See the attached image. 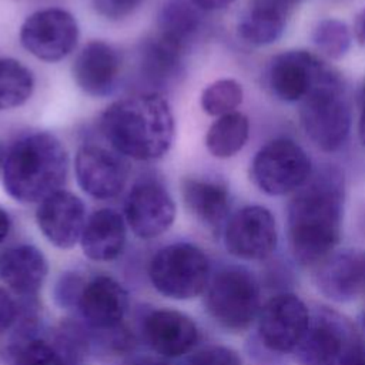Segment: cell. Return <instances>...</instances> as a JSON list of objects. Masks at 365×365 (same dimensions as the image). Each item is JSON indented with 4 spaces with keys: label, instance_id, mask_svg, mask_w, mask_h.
<instances>
[{
    "label": "cell",
    "instance_id": "obj_1",
    "mask_svg": "<svg viewBox=\"0 0 365 365\" xmlns=\"http://www.w3.org/2000/svg\"><path fill=\"white\" fill-rule=\"evenodd\" d=\"M345 180L334 165L312 171L287 208V234L294 259L317 267L335 252L342 234Z\"/></svg>",
    "mask_w": 365,
    "mask_h": 365
},
{
    "label": "cell",
    "instance_id": "obj_2",
    "mask_svg": "<svg viewBox=\"0 0 365 365\" xmlns=\"http://www.w3.org/2000/svg\"><path fill=\"white\" fill-rule=\"evenodd\" d=\"M98 130L114 151L127 160L147 163L160 160L170 151L175 120L164 94L134 91L103 110Z\"/></svg>",
    "mask_w": 365,
    "mask_h": 365
},
{
    "label": "cell",
    "instance_id": "obj_3",
    "mask_svg": "<svg viewBox=\"0 0 365 365\" xmlns=\"http://www.w3.org/2000/svg\"><path fill=\"white\" fill-rule=\"evenodd\" d=\"M70 170V155L63 141L50 131H30L6 150L1 184L20 204H38L63 188Z\"/></svg>",
    "mask_w": 365,
    "mask_h": 365
},
{
    "label": "cell",
    "instance_id": "obj_4",
    "mask_svg": "<svg viewBox=\"0 0 365 365\" xmlns=\"http://www.w3.org/2000/svg\"><path fill=\"white\" fill-rule=\"evenodd\" d=\"M299 121L307 137L322 151H336L346 143L351 108L344 81L335 68L331 67L301 100Z\"/></svg>",
    "mask_w": 365,
    "mask_h": 365
},
{
    "label": "cell",
    "instance_id": "obj_5",
    "mask_svg": "<svg viewBox=\"0 0 365 365\" xmlns=\"http://www.w3.org/2000/svg\"><path fill=\"white\" fill-rule=\"evenodd\" d=\"M257 277L245 267H225L205 288V308L215 324L230 332L248 329L261 311Z\"/></svg>",
    "mask_w": 365,
    "mask_h": 365
},
{
    "label": "cell",
    "instance_id": "obj_6",
    "mask_svg": "<svg viewBox=\"0 0 365 365\" xmlns=\"http://www.w3.org/2000/svg\"><path fill=\"white\" fill-rule=\"evenodd\" d=\"M153 287L171 299H191L205 291L210 281V261L194 244L175 242L155 252L148 265Z\"/></svg>",
    "mask_w": 365,
    "mask_h": 365
},
{
    "label": "cell",
    "instance_id": "obj_7",
    "mask_svg": "<svg viewBox=\"0 0 365 365\" xmlns=\"http://www.w3.org/2000/svg\"><path fill=\"white\" fill-rule=\"evenodd\" d=\"M252 182L268 195H285L299 190L312 174L311 158L291 138H274L264 144L251 163Z\"/></svg>",
    "mask_w": 365,
    "mask_h": 365
},
{
    "label": "cell",
    "instance_id": "obj_8",
    "mask_svg": "<svg viewBox=\"0 0 365 365\" xmlns=\"http://www.w3.org/2000/svg\"><path fill=\"white\" fill-rule=\"evenodd\" d=\"M19 38L21 47L34 58L57 63L77 48L80 27L76 16L68 10L44 7L24 19Z\"/></svg>",
    "mask_w": 365,
    "mask_h": 365
},
{
    "label": "cell",
    "instance_id": "obj_9",
    "mask_svg": "<svg viewBox=\"0 0 365 365\" xmlns=\"http://www.w3.org/2000/svg\"><path fill=\"white\" fill-rule=\"evenodd\" d=\"M174 198L154 174H144L134 180L124 200V220L127 227L143 240L164 234L175 220Z\"/></svg>",
    "mask_w": 365,
    "mask_h": 365
},
{
    "label": "cell",
    "instance_id": "obj_10",
    "mask_svg": "<svg viewBox=\"0 0 365 365\" xmlns=\"http://www.w3.org/2000/svg\"><path fill=\"white\" fill-rule=\"evenodd\" d=\"M358 341L346 318L334 309L318 308L294 352L301 365H339Z\"/></svg>",
    "mask_w": 365,
    "mask_h": 365
},
{
    "label": "cell",
    "instance_id": "obj_11",
    "mask_svg": "<svg viewBox=\"0 0 365 365\" xmlns=\"http://www.w3.org/2000/svg\"><path fill=\"white\" fill-rule=\"evenodd\" d=\"M74 177L88 197L100 201L113 200L128 184V160L110 145L84 143L74 155Z\"/></svg>",
    "mask_w": 365,
    "mask_h": 365
},
{
    "label": "cell",
    "instance_id": "obj_12",
    "mask_svg": "<svg viewBox=\"0 0 365 365\" xmlns=\"http://www.w3.org/2000/svg\"><path fill=\"white\" fill-rule=\"evenodd\" d=\"M311 312L295 294L281 292L271 297L258 314L259 342L271 352H294L301 342Z\"/></svg>",
    "mask_w": 365,
    "mask_h": 365
},
{
    "label": "cell",
    "instance_id": "obj_13",
    "mask_svg": "<svg viewBox=\"0 0 365 365\" xmlns=\"http://www.w3.org/2000/svg\"><path fill=\"white\" fill-rule=\"evenodd\" d=\"M222 237L231 255L244 261H262L277 248V222L268 208L245 205L228 217Z\"/></svg>",
    "mask_w": 365,
    "mask_h": 365
},
{
    "label": "cell",
    "instance_id": "obj_14",
    "mask_svg": "<svg viewBox=\"0 0 365 365\" xmlns=\"http://www.w3.org/2000/svg\"><path fill=\"white\" fill-rule=\"evenodd\" d=\"M331 68L305 50H288L271 58L264 73L269 93L281 101H301Z\"/></svg>",
    "mask_w": 365,
    "mask_h": 365
},
{
    "label": "cell",
    "instance_id": "obj_15",
    "mask_svg": "<svg viewBox=\"0 0 365 365\" xmlns=\"http://www.w3.org/2000/svg\"><path fill=\"white\" fill-rule=\"evenodd\" d=\"M123 73V56L115 46L104 40L87 41L74 56L71 76L76 86L90 97H108L118 87Z\"/></svg>",
    "mask_w": 365,
    "mask_h": 365
},
{
    "label": "cell",
    "instance_id": "obj_16",
    "mask_svg": "<svg viewBox=\"0 0 365 365\" xmlns=\"http://www.w3.org/2000/svg\"><path fill=\"white\" fill-rule=\"evenodd\" d=\"M86 221L83 200L63 188L40 201L36 208V222L40 232L60 250H70L80 242Z\"/></svg>",
    "mask_w": 365,
    "mask_h": 365
},
{
    "label": "cell",
    "instance_id": "obj_17",
    "mask_svg": "<svg viewBox=\"0 0 365 365\" xmlns=\"http://www.w3.org/2000/svg\"><path fill=\"white\" fill-rule=\"evenodd\" d=\"M185 54L155 34L141 40L135 54V91L164 94L174 88L184 76Z\"/></svg>",
    "mask_w": 365,
    "mask_h": 365
},
{
    "label": "cell",
    "instance_id": "obj_18",
    "mask_svg": "<svg viewBox=\"0 0 365 365\" xmlns=\"http://www.w3.org/2000/svg\"><path fill=\"white\" fill-rule=\"evenodd\" d=\"M314 279L318 291L334 302L365 299V251L332 252L315 267Z\"/></svg>",
    "mask_w": 365,
    "mask_h": 365
},
{
    "label": "cell",
    "instance_id": "obj_19",
    "mask_svg": "<svg viewBox=\"0 0 365 365\" xmlns=\"http://www.w3.org/2000/svg\"><path fill=\"white\" fill-rule=\"evenodd\" d=\"M77 305L91 328L108 332L120 328L128 308V295L118 281L98 275L80 289Z\"/></svg>",
    "mask_w": 365,
    "mask_h": 365
},
{
    "label": "cell",
    "instance_id": "obj_20",
    "mask_svg": "<svg viewBox=\"0 0 365 365\" xmlns=\"http://www.w3.org/2000/svg\"><path fill=\"white\" fill-rule=\"evenodd\" d=\"M143 335L158 355L175 358L187 354L198 339L194 321L174 309H155L143 322Z\"/></svg>",
    "mask_w": 365,
    "mask_h": 365
},
{
    "label": "cell",
    "instance_id": "obj_21",
    "mask_svg": "<svg viewBox=\"0 0 365 365\" xmlns=\"http://www.w3.org/2000/svg\"><path fill=\"white\" fill-rule=\"evenodd\" d=\"M181 197L187 211L204 227L220 231L230 214V190L221 180L187 175L181 180Z\"/></svg>",
    "mask_w": 365,
    "mask_h": 365
},
{
    "label": "cell",
    "instance_id": "obj_22",
    "mask_svg": "<svg viewBox=\"0 0 365 365\" xmlns=\"http://www.w3.org/2000/svg\"><path fill=\"white\" fill-rule=\"evenodd\" d=\"M297 4V0H247L237 24L238 38L252 47L275 43Z\"/></svg>",
    "mask_w": 365,
    "mask_h": 365
},
{
    "label": "cell",
    "instance_id": "obj_23",
    "mask_svg": "<svg viewBox=\"0 0 365 365\" xmlns=\"http://www.w3.org/2000/svg\"><path fill=\"white\" fill-rule=\"evenodd\" d=\"M127 241V222L118 211L104 207L87 217L80 245L84 255L97 262L115 259Z\"/></svg>",
    "mask_w": 365,
    "mask_h": 365
},
{
    "label": "cell",
    "instance_id": "obj_24",
    "mask_svg": "<svg viewBox=\"0 0 365 365\" xmlns=\"http://www.w3.org/2000/svg\"><path fill=\"white\" fill-rule=\"evenodd\" d=\"M48 272L44 254L31 244H20L0 255V279L16 294L33 297Z\"/></svg>",
    "mask_w": 365,
    "mask_h": 365
},
{
    "label": "cell",
    "instance_id": "obj_25",
    "mask_svg": "<svg viewBox=\"0 0 365 365\" xmlns=\"http://www.w3.org/2000/svg\"><path fill=\"white\" fill-rule=\"evenodd\" d=\"M202 13L188 0H165L158 10L154 34L187 54L204 29Z\"/></svg>",
    "mask_w": 365,
    "mask_h": 365
},
{
    "label": "cell",
    "instance_id": "obj_26",
    "mask_svg": "<svg viewBox=\"0 0 365 365\" xmlns=\"http://www.w3.org/2000/svg\"><path fill=\"white\" fill-rule=\"evenodd\" d=\"M250 135L248 117L240 111H232L217 117L205 134V147L215 158H231L247 144Z\"/></svg>",
    "mask_w": 365,
    "mask_h": 365
},
{
    "label": "cell",
    "instance_id": "obj_27",
    "mask_svg": "<svg viewBox=\"0 0 365 365\" xmlns=\"http://www.w3.org/2000/svg\"><path fill=\"white\" fill-rule=\"evenodd\" d=\"M36 87L33 71L14 57H0V111L26 104Z\"/></svg>",
    "mask_w": 365,
    "mask_h": 365
},
{
    "label": "cell",
    "instance_id": "obj_28",
    "mask_svg": "<svg viewBox=\"0 0 365 365\" xmlns=\"http://www.w3.org/2000/svg\"><path fill=\"white\" fill-rule=\"evenodd\" d=\"M242 86L234 78H218L210 83L200 94V106L202 111L211 117L237 111L242 103Z\"/></svg>",
    "mask_w": 365,
    "mask_h": 365
},
{
    "label": "cell",
    "instance_id": "obj_29",
    "mask_svg": "<svg viewBox=\"0 0 365 365\" xmlns=\"http://www.w3.org/2000/svg\"><path fill=\"white\" fill-rule=\"evenodd\" d=\"M312 41L324 56L339 60L348 53L352 36L344 21L338 19H324L314 27Z\"/></svg>",
    "mask_w": 365,
    "mask_h": 365
},
{
    "label": "cell",
    "instance_id": "obj_30",
    "mask_svg": "<svg viewBox=\"0 0 365 365\" xmlns=\"http://www.w3.org/2000/svg\"><path fill=\"white\" fill-rule=\"evenodd\" d=\"M13 365H71L60 349L44 339L27 338L14 352Z\"/></svg>",
    "mask_w": 365,
    "mask_h": 365
},
{
    "label": "cell",
    "instance_id": "obj_31",
    "mask_svg": "<svg viewBox=\"0 0 365 365\" xmlns=\"http://www.w3.org/2000/svg\"><path fill=\"white\" fill-rule=\"evenodd\" d=\"M143 3L144 0H91L94 11L108 21H121L133 16Z\"/></svg>",
    "mask_w": 365,
    "mask_h": 365
},
{
    "label": "cell",
    "instance_id": "obj_32",
    "mask_svg": "<svg viewBox=\"0 0 365 365\" xmlns=\"http://www.w3.org/2000/svg\"><path fill=\"white\" fill-rule=\"evenodd\" d=\"M187 365H242V362L234 349L214 345L194 354L187 361Z\"/></svg>",
    "mask_w": 365,
    "mask_h": 365
},
{
    "label": "cell",
    "instance_id": "obj_33",
    "mask_svg": "<svg viewBox=\"0 0 365 365\" xmlns=\"http://www.w3.org/2000/svg\"><path fill=\"white\" fill-rule=\"evenodd\" d=\"M17 307L13 298L0 288V335L4 334L16 321Z\"/></svg>",
    "mask_w": 365,
    "mask_h": 365
},
{
    "label": "cell",
    "instance_id": "obj_34",
    "mask_svg": "<svg viewBox=\"0 0 365 365\" xmlns=\"http://www.w3.org/2000/svg\"><path fill=\"white\" fill-rule=\"evenodd\" d=\"M339 365H365V344L358 341L342 358Z\"/></svg>",
    "mask_w": 365,
    "mask_h": 365
},
{
    "label": "cell",
    "instance_id": "obj_35",
    "mask_svg": "<svg viewBox=\"0 0 365 365\" xmlns=\"http://www.w3.org/2000/svg\"><path fill=\"white\" fill-rule=\"evenodd\" d=\"M194 6H197L202 11H218L230 4H232L235 0H188Z\"/></svg>",
    "mask_w": 365,
    "mask_h": 365
},
{
    "label": "cell",
    "instance_id": "obj_36",
    "mask_svg": "<svg viewBox=\"0 0 365 365\" xmlns=\"http://www.w3.org/2000/svg\"><path fill=\"white\" fill-rule=\"evenodd\" d=\"M359 140L365 148V81L359 91V121H358Z\"/></svg>",
    "mask_w": 365,
    "mask_h": 365
},
{
    "label": "cell",
    "instance_id": "obj_37",
    "mask_svg": "<svg viewBox=\"0 0 365 365\" xmlns=\"http://www.w3.org/2000/svg\"><path fill=\"white\" fill-rule=\"evenodd\" d=\"M354 33L356 40L365 46V9L358 13L355 23H354Z\"/></svg>",
    "mask_w": 365,
    "mask_h": 365
},
{
    "label": "cell",
    "instance_id": "obj_38",
    "mask_svg": "<svg viewBox=\"0 0 365 365\" xmlns=\"http://www.w3.org/2000/svg\"><path fill=\"white\" fill-rule=\"evenodd\" d=\"M124 365H170L167 364L164 359L161 358H155V356H135L131 358L130 361H127Z\"/></svg>",
    "mask_w": 365,
    "mask_h": 365
},
{
    "label": "cell",
    "instance_id": "obj_39",
    "mask_svg": "<svg viewBox=\"0 0 365 365\" xmlns=\"http://www.w3.org/2000/svg\"><path fill=\"white\" fill-rule=\"evenodd\" d=\"M11 228V220L9 212L0 207V244L7 238Z\"/></svg>",
    "mask_w": 365,
    "mask_h": 365
},
{
    "label": "cell",
    "instance_id": "obj_40",
    "mask_svg": "<svg viewBox=\"0 0 365 365\" xmlns=\"http://www.w3.org/2000/svg\"><path fill=\"white\" fill-rule=\"evenodd\" d=\"M4 157H6V150L3 144L0 143V178H1V171H3V164H4Z\"/></svg>",
    "mask_w": 365,
    "mask_h": 365
},
{
    "label": "cell",
    "instance_id": "obj_41",
    "mask_svg": "<svg viewBox=\"0 0 365 365\" xmlns=\"http://www.w3.org/2000/svg\"><path fill=\"white\" fill-rule=\"evenodd\" d=\"M359 322H361V328H362V331L365 332V308L362 309V312H361V315H359Z\"/></svg>",
    "mask_w": 365,
    "mask_h": 365
},
{
    "label": "cell",
    "instance_id": "obj_42",
    "mask_svg": "<svg viewBox=\"0 0 365 365\" xmlns=\"http://www.w3.org/2000/svg\"><path fill=\"white\" fill-rule=\"evenodd\" d=\"M297 1H299V0H297Z\"/></svg>",
    "mask_w": 365,
    "mask_h": 365
}]
</instances>
